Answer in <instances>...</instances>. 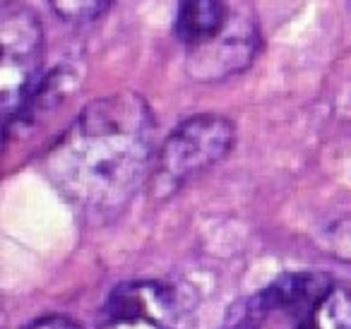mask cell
Here are the masks:
<instances>
[{"label":"cell","instance_id":"6da1fadb","mask_svg":"<svg viewBox=\"0 0 351 329\" xmlns=\"http://www.w3.org/2000/svg\"><path fill=\"white\" fill-rule=\"evenodd\" d=\"M154 116L135 92L97 99L44 156L53 188L89 219L125 212L154 169Z\"/></svg>","mask_w":351,"mask_h":329},{"label":"cell","instance_id":"7a4b0ae2","mask_svg":"<svg viewBox=\"0 0 351 329\" xmlns=\"http://www.w3.org/2000/svg\"><path fill=\"white\" fill-rule=\"evenodd\" d=\"M224 329H351V286L322 271H289L229 308Z\"/></svg>","mask_w":351,"mask_h":329},{"label":"cell","instance_id":"3957f363","mask_svg":"<svg viewBox=\"0 0 351 329\" xmlns=\"http://www.w3.org/2000/svg\"><path fill=\"white\" fill-rule=\"evenodd\" d=\"M236 142V125L217 113H200L186 118L173 127L164 145L156 149L152 169V195L166 199L183 188L191 178L219 164Z\"/></svg>","mask_w":351,"mask_h":329},{"label":"cell","instance_id":"277c9868","mask_svg":"<svg viewBox=\"0 0 351 329\" xmlns=\"http://www.w3.org/2000/svg\"><path fill=\"white\" fill-rule=\"evenodd\" d=\"M0 108L8 127L44 82V32L32 8L5 0L0 12Z\"/></svg>","mask_w":351,"mask_h":329},{"label":"cell","instance_id":"5b68a950","mask_svg":"<svg viewBox=\"0 0 351 329\" xmlns=\"http://www.w3.org/2000/svg\"><path fill=\"white\" fill-rule=\"evenodd\" d=\"M178 295L161 281H128L111 291L97 329H178Z\"/></svg>","mask_w":351,"mask_h":329},{"label":"cell","instance_id":"8992f818","mask_svg":"<svg viewBox=\"0 0 351 329\" xmlns=\"http://www.w3.org/2000/svg\"><path fill=\"white\" fill-rule=\"evenodd\" d=\"M258 49L260 34L255 22L245 15H234L217 39L188 53V73L202 82L224 80L248 68Z\"/></svg>","mask_w":351,"mask_h":329},{"label":"cell","instance_id":"52a82bcc","mask_svg":"<svg viewBox=\"0 0 351 329\" xmlns=\"http://www.w3.org/2000/svg\"><path fill=\"white\" fill-rule=\"evenodd\" d=\"M234 12L226 0H178L173 34L188 51L200 49L226 29Z\"/></svg>","mask_w":351,"mask_h":329},{"label":"cell","instance_id":"ba28073f","mask_svg":"<svg viewBox=\"0 0 351 329\" xmlns=\"http://www.w3.org/2000/svg\"><path fill=\"white\" fill-rule=\"evenodd\" d=\"M49 5L60 20L70 25H84L101 17L113 5V0H49Z\"/></svg>","mask_w":351,"mask_h":329},{"label":"cell","instance_id":"9c48e42d","mask_svg":"<svg viewBox=\"0 0 351 329\" xmlns=\"http://www.w3.org/2000/svg\"><path fill=\"white\" fill-rule=\"evenodd\" d=\"M330 238L332 247L335 252H339V257H351V219H344L337 226H332Z\"/></svg>","mask_w":351,"mask_h":329},{"label":"cell","instance_id":"30bf717a","mask_svg":"<svg viewBox=\"0 0 351 329\" xmlns=\"http://www.w3.org/2000/svg\"><path fill=\"white\" fill-rule=\"evenodd\" d=\"M25 329H82L75 319L63 317V315H46L41 319H34L29 327Z\"/></svg>","mask_w":351,"mask_h":329}]
</instances>
